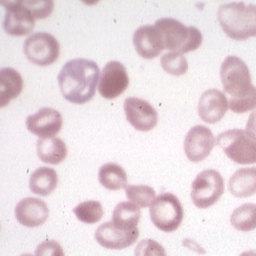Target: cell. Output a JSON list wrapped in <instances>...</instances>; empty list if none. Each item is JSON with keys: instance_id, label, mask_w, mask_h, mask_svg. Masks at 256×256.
<instances>
[{"instance_id": "30bf717a", "label": "cell", "mask_w": 256, "mask_h": 256, "mask_svg": "<svg viewBox=\"0 0 256 256\" xmlns=\"http://www.w3.org/2000/svg\"><path fill=\"white\" fill-rule=\"evenodd\" d=\"M129 84L128 71L120 62L112 60L103 67L98 92L106 99L116 98L124 92Z\"/></svg>"}, {"instance_id": "ba28073f", "label": "cell", "mask_w": 256, "mask_h": 256, "mask_svg": "<svg viewBox=\"0 0 256 256\" xmlns=\"http://www.w3.org/2000/svg\"><path fill=\"white\" fill-rule=\"evenodd\" d=\"M60 43L48 32H36L24 43V52L32 64L48 66L54 64L60 56Z\"/></svg>"}, {"instance_id": "7402d4cb", "label": "cell", "mask_w": 256, "mask_h": 256, "mask_svg": "<svg viewBox=\"0 0 256 256\" xmlns=\"http://www.w3.org/2000/svg\"><path fill=\"white\" fill-rule=\"evenodd\" d=\"M58 182V178L54 169L40 167L32 173L30 178V188L37 195L48 196L56 188Z\"/></svg>"}, {"instance_id": "7a4b0ae2", "label": "cell", "mask_w": 256, "mask_h": 256, "mask_svg": "<svg viewBox=\"0 0 256 256\" xmlns=\"http://www.w3.org/2000/svg\"><path fill=\"white\" fill-rule=\"evenodd\" d=\"M218 20L224 32L233 40H246L256 36V5L244 2L220 6Z\"/></svg>"}, {"instance_id": "8992f818", "label": "cell", "mask_w": 256, "mask_h": 256, "mask_svg": "<svg viewBox=\"0 0 256 256\" xmlns=\"http://www.w3.org/2000/svg\"><path fill=\"white\" fill-rule=\"evenodd\" d=\"M154 225L163 232L171 233L176 230L184 218V208L174 194L167 192L158 196L150 208Z\"/></svg>"}, {"instance_id": "4fadbf2b", "label": "cell", "mask_w": 256, "mask_h": 256, "mask_svg": "<svg viewBox=\"0 0 256 256\" xmlns=\"http://www.w3.org/2000/svg\"><path fill=\"white\" fill-rule=\"evenodd\" d=\"M26 128L41 139L56 136L62 128V114L52 108H42L26 118Z\"/></svg>"}, {"instance_id": "ac0fdd59", "label": "cell", "mask_w": 256, "mask_h": 256, "mask_svg": "<svg viewBox=\"0 0 256 256\" xmlns=\"http://www.w3.org/2000/svg\"><path fill=\"white\" fill-rule=\"evenodd\" d=\"M228 190L238 198H246L256 193V167L237 170L228 182Z\"/></svg>"}, {"instance_id": "3957f363", "label": "cell", "mask_w": 256, "mask_h": 256, "mask_svg": "<svg viewBox=\"0 0 256 256\" xmlns=\"http://www.w3.org/2000/svg\"><path fill=\"white\" fill-rule=\"evenodd\" d=\"M154 26L161 34L164 48L180 54L199 48L203 41L202 33L194 26H186L172 18H162L156 22Z\"/></svg>"}, {"instance_id": "cb8c5ba5", "label": "cell", "mask_w": 256, "mask_h": 256, "mask_svg": "<svg viewBox=\"0 0 256 256\" xmlns=\"http://www.w3.org/2000/svg\"><path fill=\"white\" fill-rule=\"evenodd\" d=\"M231 225L242 232H250L256 229V205L242 204L234 210L230 218Z\"/></svg>"}, {"instance_id": "5b68a950", "label": "cell", "mask_w": 256, "mask_h": 256, "mask_svg": "<svg viewBox=\"0 0 256 256\" xmlns=\"http://www.w3.org/2000/svg\"><path fill=\"white\" fill-rule=\"evenodd\" d=\"M216 144L228 158L240 165L256 163V137L242 129H231L216 137Z\"/></svg>"}, {"instance_id": "83f0119b", "label": "cell", "mask_w": 256, "mask_h": 256, "mask_svg": "<svg viewBox=\"0 0 256 256\" xmlns=\"http://www.w3.org/2000/svg\"><path fill=\"white\" fill-rule=\"evenodd\" d=\"M135 256H167L164 248L156 240H141L135 248Z\"/></svg>"}, {"instance_id": "44dd1931", "label": "cell", "mask_w": 256, "mask_h": 256, "mask_svg": "<svg viewBox=\"0 0 256 256\" xmlns=\"http://www.w3.org/2000/svg\"><path fill=\"white\" fill-rule=\"evenodd\" d=\"M37 154L44 163L58 164L62 162L67 156V148L60 138L40 139L37 142Z\"/></svg>"}, {"instance_id": "52a82bcc", "label": "cell", "mask_w": 256, "mask_h": 256, "mask_svg": "<svg viewBox=\"0 0 256 256\" xmlns=\"http://www.w3.org/2000/svg\"><path fill=\"white\" fill-rule=\"evenodd\" d=\"M224 192L222 176L214 169L202 171L193 180L192 200L199 208H207L214 205Z\"/></svg>"}, {"instance_id": "d4e9b609", "label": "cell", "mask_w": 256, "mask_h": 256, "mask_svg": "<svg viewBox=\"0 0 256 256\" xmlns=\"http://www.w3.org/2000/svg\"><path fill=\"white\" fill-rule=\"evenodd\" d=\"M73 212L77 216V218L86 224H97L104 214V210L100 202L90 200L84 201L79 204L73 210Z\"/></svg>"}, {"instance_id": "1f68e13d", "label": "cell", "mask_w": 256, "mask_h": 256, "mask_svg": "<svg viewBox=\"0 0 256 256\" xmlns=\"http://www.w3.org/2000/svg\"><path fill=\"white\" fill-rule=\"evenodd\" d=\"M240 256H256V250H248L242 254H240Z\"/></svg>"}, {"instance_id": "d6986e66", "label": "cell", "mask_w": 256, "mask_h": 256, "mask_svg": "<svg viewBox=\"0 0 256 256\" xmlns=\"http://www.w3.org/2000/svg\"><path fill=\"white\" fill-rule=\"evenodd\" d=\"M24 80L20 74L13 68L5 67L0 71V106L4 107L20 94Z\"/></svg>"}, {"instance_id": "8fae6325", "label": "cell", "mask_w": 256, "mask_h": 256, "mask_svg": "<svg viewBox=\"0 0 256 256\" xmlns=\"http://www.w3.org/2000/svg\"><path fill=\"white\" fill-rule=\"evenodd\" d=\"M124 109L128 122L139 131H150L158 124V112L144 99L128 97L124 101Z\"/></svg>"}, {"instance_id": "603a6c76", "label": "cell", "mask_w": 256, "mask_h": 256, "mask_svg": "<svg viewBox=\"0 0 256 256\" xmlns=\"http://www.w3.org/2000/svg\"><path fill=\"white\" fill-rule=\"evenodd\" d=\"M99 182L109 190H120L126 188L128 175L124 169L116 163L102 165L98 172Z\"/></svg>"}, {"instance_id": "4dcf8cb0", "label": "cell", "mask_w": 256, "mask_h": 256, "mask_svg": "<svg viewBox=\"0 0 256 256\" xmlns=\"http://www.w3.org/2000/svg\"><path fill=\"white\" fill-rule=\"evenodd\" d=\"M246 131L256 137V109L250 114V116L246 122Z\"/></svg>"}, {"instance_id": "d6a6232c", "label": "cell", "mask_w": 256, "mask_h": 256, "mask_svg": "<svg viewBox=\"0 0 256 256\" xmlns=\"http://www.w3.org/2000/svg\"><path fill=\"white\" fill-rule=\"evenodd\" d=\"M22 256H32L30 254H22Z\"/></svg>"}, {"instance_id": "ffe728a7", "label": "cell", "mask_w": 256, "mask_h": 256, "mask_svg": "<svg viewBox=\"0 0 256 256\" xmlns=\"http://www.w3.org/2000/svg\"><path fill=\"white\" fill-rule=\"evenodd\" d=\"M141 218L140 207L132 202H120L112 210V222L116 228L124 231L138 229Z\"/></svg>"}, {"instance_id": "4316f807", "label": "cell", "mask_w": 256, "mask_h": 256, "mask_svg": "<svg viewBox=\"0 0 256 256\" xmlns=\"http://www.w3.org/2000/svg\"><path fill=\"white\" fill-rule=\"evenodd\" d=\"M126 194L131 202L141 208L150 207L156 197L154 190L148 186H128Z\"/></svg>"}, {"instance_id": "6da1fadb", "label": "cell", "mask_w": 256, "mask_h": 256, "mask_svg": "<svg viewBox=\"0 0 256 256\" xmlns=\"http://www.w3.org/2000/svg\"><path fill=\"white\" fill-rule=\"evenodd\" d=\"M99 67L90 60L74 58L64 64L58 80L64 98L74 104H84L96 94Z\"/></svg>"}, {"instance_id": "9a60e30c", "label": "cell", "mask_w": 256, "mask_h": 256, "mask_svg": "<svg viewBox=\"0 0 256 256\" xmlns=\"http://www.w3.org/2000/svg\"><path fill=\"white\" fill-rule=\"evenodd\" d=\"M228 100L224 92L212 88L206 90L199 100L198 114L207 124H216L222 120L228 110Z\"/></svg>"}, {"instance_id": "e0dca14e", "label": "cell", "mask_w": 256, "mask_h": 256, "mask_svg": "<svg viewBox=\"0 0 256 256\" xmlns=\"http://www.w3.org/2000/svg\"><path fill=\"white\" fill-rule=\"evenodd\" d=\"M133 44L138 54L146 60L158 56L164 50L161 34L154 26H142L133 34Z\"/></svg>"}, {"instance_id": "9c48e42d", "label": "cell", "mask_w": 256, "mask_h": 256, "mask_svg": "<svg viewBox=\"0 0 256 256\" xmlns=\"http://www.w3.org/2000/svg\"><path fill=\"white\" fill-rule=\"evenodd\" d=\"M2 5L6 9L4 32L12 36H24L33 30L36 18L24 1H4Z\"/></svg>"}, {"instance_id": "f1b7e54d", "label": "cell", "mask_w": 256, "mask_h": 256, "mask_svg": "<svg viewBox=\"0 0 256 256\" xmlns=\"http://www.w3.org/2000/svg\"><path fill=\"white\" fill-rule=\"evenodd\" d=\"M24 3L32 11L35 18H45L54 10L52 1H24Z\"/></svg>"}, {"instance_id": "484cf974", "label": "cell", "mask_w": 256, "mask_h": 256, "mask_svg": "<svg viewBox=\"0 0 256 256\" xmlns=\"http://www.w3.org/2000/svg\"><path fill=\"white\" fill-rule=\"evenodd\" d=\"M162 68L171 75L180 76L186 73L188 62L184 56L178 52H169L162 54L160 58Z\"/></svg>"}, {"instance_id": "2e32d148", "label": "cell", "mask_w": 256, "mask_h": 256, "mask_svg": "<svg viewBox=\"0 0 256 256\" xmlns=\"http://www.w3.org/2000/svg\"><path fill=\"white\" fill-rule=\"evenodd\" d=\"M47 204L35 197H28L20 200L15 208L18 222L26 227H38L45 224L48 218Z\"/></svg>"}, {"instance_id": "7c38bea8", "label": "cell", "mask_w": 256, "mask_h": 256, "mask_svg": "<svg viewBox=\"0 0 256 256\" xmlns=\"http://www.w3.org/2000/svg\"><path fill=\"white\" fill-rule=\"evenodd\" d=\"M216 139L212 130L204 126H196L188 132L184 148L186 156L192 162L197 163L210 156Z\"/></svg>"}, {"instance_id": "277c9868", "label": "cell", "mask_w": 256, "mask_h": 256, "mask_svg": "<svg viewBox=\"0 0 256 256\" xmlns=\"http://www.w3.org/2000/svg\"><path fill=\"white\" fill-rule=\"evenodd\" d=\"M220 79L224 90L231 96L230 100H240L256 94L248 67L238 56H229L224 60Z\"/></svg>"}, {"instance_id": "f546056e", "label": "cell", "mask_w": 256, "mask_h": 256, "mask_svg": "<svg viewBox=\"0 0 256 256\" xmlns=\"http://www.w3.org/2000/svg\"><path fill=\"white\" fill-rule=\"evenodd\" d=\"M34 256H65L62 246L56 240H45L35 250Z\"/></svg>"}, {"instance_id": "5bb4252c", "label": "cell", "mask_w": 256, "mask_h": 256, "mask_svg": "<svg viewBox=\"0 0 256 256\" xmlns=\"http://www.w3.org/2000/svg\"><path fill=\"white\" fill-rule=\"evenodd\" d=\"M139 237V230L124 231L116 228L112 222L101 224L96 231L97 242L105 248L124 250L132 246Z\"/></svg>"}]
</instances>
